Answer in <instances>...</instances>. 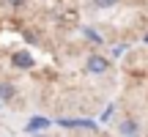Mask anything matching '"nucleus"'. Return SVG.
Returning a JSON list of instances; mask_svg holds the SVG:
<instances>
[{
    "instance_id": "9d476101",
    "label": "nucleus",
    "mask_w": 148,
    "mask_h": 137,
    "mask_svg": "<svg viewBox=\"0 0 148 137\" xmlns=\"http://www.w3.org/2000/svg\"><path fill=\"white\" fill-rule=\"evenodd\" d=\"M33 137H41V134H33Z\"/></svg>"
},
{
    "instance_id": "f257e3e1",
    "label": "nucleus",
    "mask_w": 148,
    "mask_h": 137,
    "mask_svg": "<svg viewBox=\"0 0 148 137\" xmlns=\"http://www.w3.org/2000/svg\"><path fill=\"white\" fill-rule=\"evenodd\" d=\"M49 126V118H44V115H33L30 118V121H27V132H30V134H36V132H44V129H47Z\"/></svg>"
},
{
    "instance_id": "7ed1b4c3",
    "label": "nucleus",
    "mask_w": 148,
    "mask_h": 137,
    "mask_svg": "<svg viewBox=\"0 0 148 137\" xmlns=\"http://www.w3.org/2000/svg\"><path fill=\"white\" fill-rule=\"evenodd\" d=\"M88 71H90V74L107 71V60L101 58V55H90V58H88Z\"/></svg>"
},
{
    "instance_id": "423d86ee",
    "label": "nucleus",
    "mask_w": 148,
    "mask_h": 137,
    "mask_svg": "<svg viewBox=\"0 0 148 137\" xmlns=\"http://www.w3.org/2000/svg\"><path fill=\"white\" fill-rule=\"evenodd\" d=\"M11 96H14V85L3 82V85H0V99H3V101H8Z\"/></svg>"
},
{
    "instance_id": "39448f33",
    "label": "nucleus",
    "mask_w": 148,
    "mask_h": 137,
    "mask_svg": "<svg viewBox=\"0 0 148 137\" xmlns=\"http://www.w3.org/2000/svg\"><path fill=\"white\" fill-rule=\"evenodd\" d=\"M58 123H60V126H66V129H77V126H82V129H90V132L96 129L93 121H69V118H66V121H58Z\"/></svg>"
},
{
    "instance_id": "0eeeda50",
    "label": "nucleus",
    "mask_w": 148,
    "mask_h": 137,
    "mask_svg": "<svg viewBox=\"0 0 148 137\" xmlns=\"http://www.w3.org/2000/svg\"><path fill=\"white\" fill-rule=\"evenodd\" d=\"M96 5H99V8H110V5H115L118 0H93Z\"/></svg>"
},
{
    "instance_id": "6e6552de",
    "label": "nucleus",
    "mask_w": 148,
    "mask_h": 137,
    "mask_svg": "<svg viewBox=\"0 0 148 137\" xmlns=\"http://www.w3.org/2000/svg\"><path fill=\"white\" fill-rule=\"evenodd\" d=\"M85 36H88V38H90V41H96V44H99V41H101V36H96V33H93V30H85Z\"/></svg>"
},
{
    "instance_id": "20e7f679",
    "label": "nucleus",
    "mask_w": 148,
    "mask_h": 137,
    "mask_svg": "<svg viewBox=\"0 0 148 137\" xmlns=\"http://www.w3.org/2000/svg\"><path fill=\"white\" fill-rule=\"evenodd\" d=\"M118 132H121L123 137H137V132H140V129H137V123H134L132 118H126V121L118 126Z\"/></svg>"
},
{
    "instance_id": "1a4fd4ad",
    "label": "nucleus",
    "mask_w": 148,
    "mask_h": 137,
    "mask_svg": "<svg viewBox=\"0 0 148 137\" xmlns=\"http://www.w3.org/2000/svg\"><path fill=\"white\" fill-rule=\"evenodd\" d=\"M8 3H19V0H8Z\"/></svg>"
},
{
    "instance_id": "f03ea898",
    "label": "nucleus",
    "mask_w": 148,
    "mask_h": 137,
    "mask_svg": "<svg viewBox=\"0 0 148 137\" xmlns=\"http://www.w3.org/2000/svg\"><path fill=\"white\" fill-rule=\"evenodd\" d=\"M11 63H14L16 68H30L36 60H33L27 52H22V49H19V52H14V55H11Z\"/></svg>"
}]
</instances>
